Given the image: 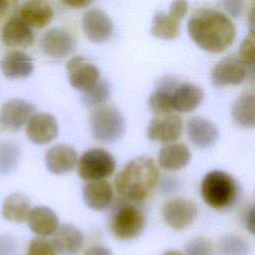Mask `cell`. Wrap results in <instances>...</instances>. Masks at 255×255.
Instances as JSON below:
<instances>
[{"label": "cell", "instance_id": "1", "mask_svg": "<svg viewBox=\"0 0 255 255\" xmlns=\"http://www.w3.org/2000/svg\"><path fill=\"white\" fill-rule=\"evenodd\" d=\"M187 31L199 48L210 53L223 52L236 36L231 19L213 8H201L192 13L187 22Z\"/></svg>", "mask_w": 255, "mask_h": 255}, {"label": "cell", "instance_id": "2", "mask_svg": "<svg viewBox=\"0 0 255 255\" xmlns=\"http://www.w3.org/2000/svg\"><path fill=\"white\" fill-rule=\"evenodd\" d=\"M158 181V170L153 159L141 155L131 159L116 176L119 194L131 201L145 199Z\"/></svg>", "mask_w": 255, "mask_h": 255}, {"label": "cell", "instance_id": "3", "mask_svg": "<svg viewBox=\"0 0 255 255\" xmlns=\"http://www.w3.org/2000/svg\"><path fill=\"white\" fill-rule=\"evenodd\" d=\"M200 190L204 202L217 210L232 207L239 195V187L235 178L221 170L206 173L202 178Z\"/></svg>", "mask_w": 255, "mask_h": 255}, {"label": "cell", "instance_id": "4", "mask_svg": "<svg viewBox=\"0 0 255 255\" xmlns=\"http://www.w3.org/2000/svg\"><path fill=\"white\" fill-rule=\"evenodd\" d=\"M93 136L105 143L115 142L126 131V121L121 112L113 106H100L90 115Z\"/></svg>", "mask_w": 255, "mask_h": 255}, {"label": "cell", "instance_id": "5", "mask_svg": "<svg viewBox=\"0 0 255 255\" xmlns=\"http://www.w3.org/2000/svg\"><path fill=\"white\" fill-rule=\"evenodd\" d=\"M77 169L79 176L84 180H103L114 173L116 160L104 148H91L78 158Z\"/></svg>", "mask_w": 255, "mask_h": 255}, {"label": "cell", "instance_id": "6", "mask_svg": "<svg viewBox=\"0 0 255 255\" xmlns=\"http://www.w3.org/2000/svg\"><path fill=\"white\" fill-rule=\"evenodd\" d=\"M145 226L143 213L132 205L118 208L110 220V230L119 240H131L141 234Z\"/></svg>", "mask_w": 255, "mask_h": 255}, {"label": "cell", "instance_id": "7", "mask_svg": "<svg viewBox=\"0 0 255 255\" xmlns=\"http://www.w3.org/2000/svg\"><path fill=\"white\" fill-rule=\"evenodd\" d=\"M197 205L187 198H173L166 201L161 208L164 221L175 230L190 226L197 216Z\"/></svg>", "mask_w": 255, "mask_h": 255}, {"label": "cell", "instance_id": "8", "mask_svg": "<svg viewBox=\"0 0 255 255\" xmlns=\"http://www.w3.org/2000/svg\"><path fill=\"white\" fill-rule=\"evenodd\" d=\"M249 73H251L249 68L240 59L228 56L220 60L213 67L211 71V82L217 88L239 85L245 81Z\"/></svg>", "mask_w": 255, "mask_h": 255}, {"label": "cell", "instance_id": "9", "mask_svg": "<svg viewBox=\"0 0 255 255\" xmlns=\"http://www.w3.org/2000/svg\"><path fill=\"white\" fill-rule=\"evenodd\" d=\"M183 122L175 114L154 117L148 124L146 135L150 140L162 143H173L182 134Z\"/></svg>", "mask_w": 255, "mask_h": 255}, {"label": "cell", "instance_id": "10", "mask_svg": "<svg viewBox=\"0 0 255 255\" xmlns=\"http://www.w3.org/2000/svg\"><path fill=\"white\" fill-rule=\"evenodd\" d=\"M66 69L70 85L82 92L93 87L101 79L98 67L83 56L71 58L67 63Z\"/></svg>", "mask_w": 255, "mask_h": 255}, {"label": "cell", "instance_id": "11", "mask_svg": "<svg viewBox=\"0 0 255 255\" xmlns=\"http://www.w3.org/2000/svg\"><path fill=\"white\" fill-rule=\"evenodd\" d=\"M40 45L47 56L54 59H64L75 52L77 41L69 31L52 28L44 33Z\"/></svg>", "mask_w": 255, "mask_h": 255}, {"label": "cell", "instance_id": "12", "mask_svg": "<svg viewBox=\"0 0 255 255\" xmlns=\"http://www.w3.org/2000/svg\"><path fill=\"white\" fill-rule=\"evenodd\" d=\"M35 114V107L23 99H11L0 108V127L16 131L20 129Z\"/></svg>", "mask_w": 255, "mask_h": 255}, {"label": "cell", "instance_id": "13", "mask_svg": "<svg viewBox=\"0 0 255 255\" xmlns=\"http://www.w3.org/2000/svg\"><path fill=\"white\" fill-rule=\"evenodd\" d=\"M82 28L88 39L95 43L109 40L114 32V23L100 8L89 9L82 18Z\"/></svg>", "mask_w": 255, "mask_h": 255}, {"label": "cell", "instance_id": "14", "mask_svg": "<svg viewBox=\"0 0 255 255\" xmlns=\"http://www.w3.org/2000/svg\"><path fill=\"white\" fill-rule=\"evenodd\" d=\"M56 118L48 113L34 114L27 123L26 134L35 144H47L58 135Z\"/></svg>", "mask_w": 255, "mask_h": 255}, {"label": "cell", "instance_id": "15", "mask_svg": "<svg viewBox=\"0 0 255 255\" xmlns=\"http://www.w3.org/2000/svg\"><path fill=\"white\" fill-rule=\"evenodd\" d=\"M186 128L189 140L197 147L206 148L212 146L218 140V128L207 119L192 117L188 120Z\"/></svg>", "mask_w": 255, "mask_h": 255}, {"label": "cell", "instance_id": "16", "mask_svg": "<svg viewBox=\"0 0 255 255\" xmlns=\"http://www.w3.org/2000/svg\"><path fill=\"white\" fill-rule=\"evenodd\" d=\"M77 161L76 149L68 144H56L50 147L45 155L46 166L54 174H64L71 171Z\"/></svg>", "mask_w": 255, "mask_h": 255}, {"label": "cell", "instance_id": "17", "mask_svg": "<svg viewBox=\"0 0 255 255\" xmlns=\"http://www.w3.org/2000/svg\"><path fill=\"white\" fill-rule=\"evenodd\" d=\"M204 94L200 87L190 83H178L171 94L172 111L189 113L203 101Z\"/></svg>", "mask_w": 255, "mask_h": 255}, {"label": "cell", "instance_id": "18", "mask_svg": "<svg viewBox=\"0 0 255 255\" xmlns=\"http://www.w3.org/2000/svg\"><path fill=\"white\" fill-rule=\"evenodd\" d=\"M1 40L8 47L26 49L33 44L34 35L31 28L19 17H13L2 27Z\"/></svg>", "mask_w": 255, "mask_h": 255}, {"label": "cell", "instance_id": "19", "mask_svg": "<svg viewBox=\"0 0 255 255\" xmlns=\"http://www.w3.org/2000/svg\"><path fill=\"white\" fill-rule=\"evenodd\" d=\"M19 18L29 27L43 28L47 26L54 16L50 3L43 0H30L24 2L19 8Z\"/></svg>", "mask_w": 255, "mask_h": 255}, {"label": "cell", "instance_id": "20", "mask_svg": "<svg viewBox=\"0 0 255 255\" xmlns=\"http://www.w3.org/2000/svg\"><path fill=\"white\" fill-rule=\"evenodd\" d=\"M52 241L58 253L63 255H76L83 246L84 234L77 226L64 223L59 225Z\"/></svg>", "mask_w": 255, "mask_h": 255}, {"label": "cell", "instance_id": "21", "mask_svg": "<svg viewBox=\"0 0 255 255\" xmlns=\"http://www.w3.org/2000/svg\"><path fill=\"white\" fill-rule=\"evenodd\" d=\"M114 197L112 185L106 180L88 181L83 187V198L88 207L96 211L107 209Z\"/></svg>", "mask_w": 255, "mask_h": 255}, {"label": "cell", "instance_id": "22", "mask_svg": "<svg viewBox=\"0 0 255 255\" xmlns=\"http://www.w3.org/2000/svg\"><path fill=\"white\" fill-rule=\"evenodd\" d=\"M27 221L31 231L39 237L53 235L59 227V218L56 212L44 205L33 207Z\"/></svg>", "mask_w": 255, "mask_h": 255}, {"label": "cell", "instance_id": "23", "mask_svg": "<svg viewBox=\"0 0 255 255\" xmlns=\"http://www.w3.org/2000/svg\"><path fill=\"white\" fill-rule=\"evenodd\" d=\"M2 74L8 79H21L30 76L34 70L32 59L22 51L7 53L0 62Z\"/></svg>", "mask_w": 255, "mask_h": 255}, {"label": "cell", "instance_id": "24", "mask_svg": "<svg viewBox=\"0 0 255 255\" xmlns=\"http://www.w3.org/2000/svg\"><path fill=\"white\" fill-rule=\"evenodd\" d=\"M177 84V81L170 76L160 80L155 91L150 94L147 100V106L152 113L156 116L171 114V94Z\"/></svg>", "mask_w": 255, "mask_h": 255}, {"label": "cell", "instance_id": "25", "mask_svg": "<svg viewBox=\"0 0 255 255\" xmlns=\"http://www.w3.org/2000/svg\"><path fill=\"white\" fill-rule=\"evenodd\" d=\"M190 150L182 142L164 145L158 153V164L165 170L175 171L183 168L190 161Z\"/></svg>", "mask_w": 255, "mask_h": 255}, {"label": "cell", "instance_id": "26", "mask_svg": "<svg viewBox=\"0 0 255 255\" xmlns=\"http://www.w3.org/2000/svg\"><path fill=\"white\" fill-rule=\"evenodd\" d=\"M31 209V202L27 195L22 192H13L4 199L1 213L7 221L23 223L28 220Z\"/></svg>", "mask_w": 255, "mask_h": 255}, {"label": "cell", "instance_id": "27", "mask_svg": "<svg viewBox=\"0 0 255 255\" xmlns=\"http://www.w3.org/2000/svg\"><path fill=\"white\" fill-rule=\"evenodd\" d=\"M232 117L235 123L243 128H252L255 125V97L250 91L243 92L232 106Z\"/></svg>", "mask_w": 255, "mask_h": 255}, {"label": "cell", "instance_id": "28", "mask_svg": "<svg viewBox=\"0 0 255 255\" xmlns=\"http://www.w3.org/2000/svg\"><path fill=\"white\" fill-rule=\"evenodd\" d=\"M150 32L158 39H175L180 32V20L169 13L158 11L152 18Z\"/></svg>", "mask_w": 255, "mask_h": 255}, {"label": "cell", "instance_id": "29", "mask_svg": "<svg viewBox=\"0 0 255 255\" xmlns=\"http://www.w3.org/2000/svg\"><path fill=\"white\" fill-rule=\"evenodd\" d=\"M20 147L12 140H0V174L11 173L18 165Z\"/></svg>", "mask_w": 255, "mask_h": 255}, {"label": "cell", "instance_id": "30", "mask_svg": "<svg viewBox=\"0 0 255 255\" xmlns=\"http://www.w3.org/2000/svg\"><path fill=\"white\" fill-rule=\"evenodd\" d=\"M110 95L111 86L109 82L104 79H100L93 87L83 92L81 102L86 107L98 108L109 99Z\"/></svg>", "mask_w": 255, "mask_h": 255}, {"label": "cell", "instance_id": "31", "mask_svg": "<svg viewBox=\"0 0 255 255\" xmlns=\"http://www.w3.org/2000/svg\"><path fill=\"white\" fill-rule=\"evenodd\" d=\"M219 252L221 255H248L250 247L243 237L228 234L220 239Z\"/></svg>", "mask_w": 255, "mask_h": 255}, {"label": "cell", "instance_id": "32", "mask_svg": "<svg viewBox=\"0 0 255 255\" xmlns=\"http://www.w3.org/2000/svg\"><path fill=\"white\" fill-rule=\"evenodd\" d=\"M25 255H58V252L52 240L38 236L30 241Z\"/></svg>", "mask_w": 255, "mask_h": 255}, {"label": "cell", "instance_id": "33", "mask_svg": "<svg viewBox=\"0 0 255 255\" xmlns=\"http://www.w3.org/2000/svg\"><path fill=\"white\" fill-rule=\"evenodd\" d=\"M185 255H213V245L205 237L193 238L185 247Z\"/></svg>", "mask_w": 255, "mask_h": 255}, {"label": "cell", "instance_id": "34", "mask_svg": "<svg viewBox=\"0 0 255 255\" xmlns=\"http://www.w3.org/2000/svg\"><path fill=\"white\" fill-rule=\"evenodd\" d=\"M240 60L249 68L253 74L254 69V34L250 32L242 41L239 48Z\"/></svg>", "mask_w": 255, "mask_h": 255}, {"label": "cell", "instance_id": "35", "mask_svg": "<svg viewBox=\"0 0 255 255\" xmlns=\"http://www.w3.org/2000/svg\"><path fill=\"white\" fill-rule=\"evenodd\" d=\"M18 252L17 241L8 235L0 236V255H16Z\"/></svg>", "mask_w": 255, "mask_h": 255}, {"label": "cell", "instance_id": "36", "mask_svg": "<svg viewBox=\"0 0 255 255\" xmlns=\"http://www.w3.org/2000/svg\"><path fill=\"white\" fill-rule=\"evenodd\" d=\"M188 12V3L186 1H173L169 7V14L178 20H182Z\"/></svg>", "mask_w": 255, "mask_h": 255}, {"label": "cell", "instance_id": "37", "mask_svg": "<svg viewBox=\"0 0 255 255\" xmlns=\"http://www.w3.org/2000/svg\"><path fill=\"white\" fill-rule=\"evenodd\" d=\"M223 6L227 10V12L233 17L239 16L244 8L243 1H224Z\"/></svg>", "mask_w": 255, "mask_h": 255}, {"label": "cell", "instance_id": "38", "mask_svg": "<svg viewBox=\"0 0 255 255\" xmlns=\"http://www.w3.org/2000/svg\"><path fill=\"white\" fill-rule=\"evenodd\" d=\"M254 218H255V212H254V205L251 204L245 211L244 213V217H243V220H244V224L246 226V228L249 230V232L251 234H254Z\"/></svg>", "mask_w": 255, "mask_h": 255}, {"label": "cell", "instance_id": "39", "mask_svg": "<svg viewBox=\"0 0 255 255\" xmlns=\"http://www.w3.org/2000/svg\"><path fill=\"white\" fill-rule=\"evenodd\" d=\"M83 255H113V253L109 248L105 246L96 245L87 249Z\"/></svg>", "mask_w": 255, "mask_h": 255}, {"label": "cell", "instance_id": "40", "mask_svg": "<svg viewBox=\"0 0 255 255\" xmlns=\"http://www.w3.org/2000/svg\"><path fill=\"white\" fill-rule=\"evenodd\" d=\"M64 5H67L72 8H84L86 6H89L91 4V1L87 0H75V1H64Z\"/></svg>", "mask_w": 255, "mask_h": 255}, {"label": "cell", "instance_id": "41", "mask_svg": "<svg viewBox=\"0 0 255 255\" xmlns=\"http://www.w3.org/2000/svg\"><path fill=\"white\" fill-rule=\"evenodd\" d=\"M8 6H9V2L7 0H0V14L5 13Z\"/></svg>", "mask_w": 255, "mask_h": 255}, {"label": "cell", "instance_id": "42", "mask_svg": "<svg viewBox=\"0 0 255 255\" xmlns=\"http://www.w3.org/2000/svg\"><path fill=\"white\" fill-rule=\"evenodd\" d=\"M160 255H183V254L177 250H167Z\"/></svg>", "mask_w": 255, "mask_h": 255}]
</instances>
